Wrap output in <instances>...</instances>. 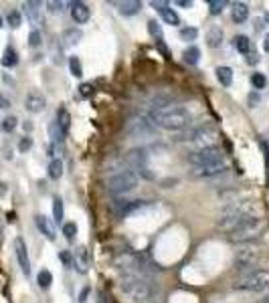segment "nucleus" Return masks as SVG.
Wrapping results in <instances>:
<instances>
[{"label":"nucleus","instance_id":"nucleus-1","mask_svg":"<svg viewBox=\"0 0 269 303\" xmlns=\"http://www.w3.org/2000/svg\"><path fill=\"white\" fill-rule=\"evenodd\" d=\"M150 122L164 128V130H168V132H182V130H186L190 126L193 115H190V111L186 107L168 103V105H160L158 109H152Z\"/></svg>","mask_w":269,"mask_h":303},{"label":"nucleus","instance_id":"nucleus-2","mask_svg":"<svg viewBox=\"0 0 269 303\" xmlns=\"http://www.w3.org/2000/svg\"><path fill=\"white\" fill-rule=\"evenodd\" d=\"M120 289L130 303H148L156 295V287L144 275H138V273H128L122 279Z\"/></svg>","mask_w":269,"mask_h":303},{"label":"nucleus","instance_id":"nucleus-3","mask_svg":"<svg viewBox=\"0 0 269 303\" xmlns=\"http://www.w3.org/2000/svg\"><path fill=\"white\" fill-rule=\"evenodd\" d=\"M253 210H255V204L253 202H233L219 216L217 227L221 231H225V233H233L241 225H245L249 218H253Z\"/></svg>","mask_w":269,"mask_h":303},{"label":"nucleus","instance_id":"nucleus-4","mask_svg":"<svg viewBox=\"0 0 269 303\" xmlns=\"http://www.w3.org/2000/svg\"><path fill=\"white\" fill-rule=\"evenodd\" d=\"M265 229H267V223L263 218H259V216H253L245 225H241L239 229H235L233 233H229L227 238L231 243H235V245H253V240L261 238V235L265 233Z\"/></svg>","mask_w":269,"mask_h":303},{"label":"nucleus","instance_id":"nucleus-5","mask_svg":"<svg viewBox=\"0 0 269 303\" xmlns=\"http://www.w3.org/2000/svg\"><path fill=\"white\" fill-rule=\"evenodd\" d=\"M269 287V271L255 269L251 273H245L233 283V289L239 291H263Z\"/></svg>","mask_w":269,"mask_h":303},{"label":"nucleus","instance_id":"nucleus-6","mask_svg":"<svg viewBox=\"0 0 269 303\" xmlns=\"http://www.w3.org/2000/svg\"><path fill=\"white\" fill-rule=\"evenodd\" d=\"M136 186H138V174L134 170H122L107 180V192L113 196L126 194V192L134 190Z\"/></svg>","mask_w":269,"mask_h":303},{"label":"nucleus","instance_id":"nucleus-7","mask_svg":"<svg viewBox=\"0 0 269 303\" xmlns=\"http://www.w3.org/2000/svg\"><path fill=\"white\" fill-rule=\"evenodd\" d=\"M263 261V249L261 247H255V245H249L245 249H241L235 255V269L237 271H255V267Z\"/></svg>","mask_w":269,"mask_h":303},{"label":"nucleus","instance_id":"nucleus-8","mask_svg":"<svg viewBox=\"0 0 269 303\" xmlns=\"http://www.w3.org/2000/svg\"><path fill=\"white\" fill-rule=\"evenodd\" d=\"M188 162L197 168V166H210V164H219L225 162V154L223 150L217 148H206V150H199V152H190L188 154Z\"/></svg>","mask_w":269,"mask_h":303},{"label":"nucleus","instance_id":"nucleus-9","mask_svg":"<svg viewBox=\"0 0 269 303\" xmlns=\"http://www.w3.org/2000/svg\"><path fill=\"white\" fill-rule=\"evenodd\" d=\"M217 142H219V132L215 128H197V134L190 139L193 144V152H199V150H206V148H217Z\"/></svg>","mask_w":269,"mask_h":303},{"label":"nucleus","instance_id":"nucleus-10","mask_svg":"<svg viewBox=\"0 0 269 303\" xmlns=\"http://www.w3.org/2000/svg\"><path fill=\"white\" fill-rule=\"evenodd\" d=\"M126 132L130 135H134V137H142V135H150L154 132V128H152V122L150 119H146V117H134V119H130L128 122V126H126Z\"/></svg>","mask_w":269,"mask_h":303},{"label":"nucleus","instance_id":"nucleus-11","mask_svg":"<svg viewBox=\"0 0 269 303\" xmlns=\"http://www.w3.org/2000/svg\"><path fill=\"white\" fill-rule=\"evenodd\" d=\"M14 253H16V261H18L21 271L29 277V275H31V259H29L27 243H25L23 238H16V240H14Z\"/></svg>","mask_w":269,"mask_h":303},{"label":"nucleus","instance_id":"nucleus-12","mask_svg":"<svg viewBox=\"0 0 269 303\" xmlns=\"http://www.w3.org/2000/svg\"><path fill=\"white\" fill-rule=\"evenodd\" d=\"M227 172V162H219V164H210V166H197L193 168V178H213Z\"/></svg>","mask_w":269,"mask_h":303},{"label":"nucleus","instance_id":"nucleus-13","mask_svg":"<svg viewBox=\"0 0 269 303\" xmlns=\"http://www.w3.org/2000/svg\"><path fill=\"white\" fill-rule=\"evenodd\" d=\"M25 107H27V111H31V113H41V111L47 107V99H45L43 93L31 91V93L27 95V99H25Z\"/></svg>","mask_w":269,"mask_h":303},{"label":"nucleus","instance_id":"nucleus-14","mask_svg":"<svg viewBox=\"0 0 269 303\" xmlns=\"http://www.w3.org/2000/svg\"><path fill=\"white\" fill-rule=\"evenodd\" d=\"M89 6L85 2H71V18L77 25H85L89 21Z\"/></svg>","mask_w":269,"mask_h":303},{"label":"nucleus","instance_id":"nucleus-15","mask_svg":"<svg viewBox=\"0 0 269 303\" xmlns=\"http://www.w3.org/2000/svg\"><path fill=\"white\" fill-rule=\"evenodd\" d=\"M73 269H77L79 273H87L89 269V253L85 247H79L73 253Z\"/></svg>","mask_w":269,"mask_h":303},{"label":"nucleus","instance_id":"nucleus-16","mask_svg":"<svg viewBox=\"0 0 269 303\" xmlns=\"http://www.w3.org/2000/svg\"><path fill=\"white\" fill-rule=\"evenodd\" d=\"M34 225H36V229L43 233V235L47 236L49 240H55V227H53V223H51V218H47V216H43V214H39V216H34Z\"/></svg>","mask_w":269,"mask_h":303},{"label":"nucleus","instance_id":"nucleus-17","mask_svg":"<svg viewBox=\"0 0 269 303\" xmlns=\"http://www.w3.org/2000/svg\"><path fill=\"white\" fill-rule=\"evenodd\" d=\"M126 160L134 166L136 170L138 168H146V162H148V154H146V150L144 148H136L132 150L128 156H126Z\"/></svg>","mask_w":269,"mask_h":303},{"label":"nucleus","instance_id":"nucleus-18","mask_svg":"<svg viewBox=\"0 0 269 303\" xmlns=\"http://www.w3.org/2000/svg\"><path fill=\"white\" fill-rule=\"evenodd\" d=\"M41 2H34V0H29V2H25L23 4V8H25V12H27V16H29V21L34 23V25H39L43 18H41Z\"/></svg>","mask_w":269,"mask_h":303},{"label":"nucleus","instance_id":"nucleus-19","mask_svg":"<svg viewBox=\"0 0 269 303\" xmlns=\"http://www.w3.org/2000/svg\"><path fill=\"white\" fill-rule=\"evenodd\" d=\"M231 16H233V21H235L237 25L245 23L249 18V6L245 2H235L233 4V10H231Z\"/></svg>","mask_w":269,"mask_h":303},{"label":"nucleus","instance_id":"nucleus-20","mask_svg":"<svg viewBox=\"0 0 269 303\" xmlns=\"http://www.w3.org/2000/svg\"><path fill=\"white\" fill-rule=\"evenodd\" d=\"M57 126H59L61 134H63V137H65V135L69 134V130H71V113H69L65 107L57 111Z\"/></svg>","mask_w":269,"mask_h":303},{"label":"nucleus","instance_id":"nucleus-21","mask_svg":"<svg viewBox=\"0 0 269 303\" xmlns=\"http://www.w3.org/2000/svg\"><path fill=\"white\" fill-rule=\"evenodd\" d=\"M81 36H83V33H81V29H67L65 33H63V36H61V41H63V47H73V45H77L79 41H81Z\"/></svg>","mask_w":269,"mask_h":303},{"label":"nucleus","instance_id":"nucleus-22","mask_svg":"<svg viewBox=\"0 0 269 303\" xmlns=\"http://www.w3.org/2000/svg\"><path fill=\"white\" fill-rule=\"evenodd\" d=\"M221 43H223V31H221V27H213L206 33V45L210 49H217V47H221Z\"/></svg>","mask_w":269,"mask_h":303},{"label":"nucleus","instance_id":"nucleus-23","mask_svg":"<svg viewBox=\"0 0 269 303\" xmlns=\"http://www.w3.org/2000/svg\"><path fill=\"white\" fill-rule=\"evenodd\" d=\"M140 8H142L140 0H124V2H120V12L126 14V16H132L136 12H140Z\"/></svg>","mask_w":269,"mask_h":303},{"label":"nucleus","instance_id":"nucleus-24","mask_svg":"<svg viewBox=\"0 0 269 303\" xmlns=\"http://www.w3.org/2000/svg\"><path fill=\"white\" fill-rule=\"evenodd\" d=\"M233 47H235L239 53H243V55H249L251 41H249V36H245V34H237L235 38H233Z\"/></svg>","mask_w":269,"mask_h":303},{"label":"nucleus","instance_id":"nucleus-25","mask_svg":"<svg viewBox=\"0 0 269 303\" xmlns=\"http://www.w3.org/2000/svg\"><path fill=\"white\" fill-rule=\"evenodd\" d=\"M217 79L223 87H229L233 83V69L231 67H219L217 69Z\"/></svg>","mask_w":269,"mask_h":303},{"label":"nucleus","instance_id":"nucleus-26","mask_svg":"<svg viewBox=\"0 0 269 303\" xmlns=\"http://www.w3.org/2000/svg\"><path fill=\"white\" fill-rule=\"evenodd\" d=\"M16 63H18L16 51H14L12 47H6V49H4V55H2V65H4V67H14Z\"/></svg>","mask_w":269,"mask_h":303},{"label":"nucleus","instance_id":"nucleus-27","mask_svg":"<svg viewBox=\"0 0 269 303\" xmlns=\"http://www.w3.org/2000/svg\"><path fill=\"white\" fill-rule=\"evenodd\" d=\"M182 59H184V63H188V65H197L199 59H201V51H199L197 47H188V49L182 53Z\"/></svg>","mask_w":269,"mask_h":303},{"label":"nucleus","instance_id":"nucleus-28","mask_svg":"<svg viewBox=\"0 0 269 303\" xmlns=\"http://www.w3.org/2000/svg\"><path fill=\"white\" fill-rule=\"evenodd\" d=\"M160 14H162V18H164V23L166 25H172V27H178L180 25V16L170 8V6H166V8H162L160 10Z\"/></svg>","mask_w":269,"mask_h":303},{"label":"nucleus","instance_id":"nucleus-29","mask_svg":"<svg viewBox=\"0 0 269 303\" xmlns=\"http://www.w3.org/2000/svg\"><path fill=\"white\" fill-rule=\"evenodd\" d=\"M63 176V162L61 160H51V164H49V178H53V180H59Z\"/></svg>","mask_w":269,"mask_h":303},{"label":"nucleus","instance_id":"nucleus-30","mask_svg":"<svg viewBox=\"0 0 269 303\" xmlns=\"http://www.w3.org/2000/svg\"><path fill=\"white\" fill-rule=\"evenodd\" d=\"M36 283H39L41 289H49L51 283H53V275H51V271H47V269L41 271V273L36 275Z\"/></svg>","mask_w":269,"mask_h":303},{"label":"nucleus","instance_id":"nucleus-31","mask_svg":"<svg viewBox=\"0 0 269 303\" xmlns=\"http://www.w3.org/2000/svg\"><path fill=\"white\" fill-rule=\"evenodd\" d=\"M63 216H65V210H63V200L59 196L53 198V218L57 223H63Z\"/></svg>","mask_w":269,"mask_h":303},{"label":"nucleus","instance_id":"nucleus-32","mask_svg":"<svg viewBox=\"0 0 269 303\" xmlns=\"http://www.w3.org/2000/svg\"><path fill=\"white\" fill-rule=\"evenodd\" d=\"M225 6H227V2H225V0H208V10H210V14H213V16L221 14V12L225 10Z\"/></svg>","mask_w":269,"mask_h":303},{"label":"nucleus","instance_id":"nucleus-33","mask_svg":"<svg viewBox=\"0 0 269 303\" xmlns=\"http://www.w3.org/2000/svg\"><path fill=\"white\" fill-rule=\"evenodd\" d=\"M251 85H253V89H265V85H267V79H265V75H261V73H253L251 75Z\"/></svg>","mask_w":269,"mask_h":303},{"label":"nucleus","instance_id":"nucleus-34","mask_svg":"<svg viewBox=\"0 0 269 303\" xmlns=\"http://www.w3.org/2000/svg\"><path fill=\"white\" fill-rule=\"evenodd\" d=\"M16 124H18V119H16L14 115H8V117H4V119H2V124H0V128H2V132H6V134H10V132H14V128H16Z\"/></svg>","mask_w":269,"mask_h":303},{"label":"nucleus","instance_id":"nucleus-35","mask_svg":"<svg viewBox=\"0 0 269 303\" xmlns=\"http://www.w3.org/2000/svg\"><path fill=\"white\" fill-rule=\"evenodd\" d=\"M6 21H8V25H10L12 29H18V27L23 25V16H21L18 10H10L8 16H6Z\"/></svg>","mask_w":269,"mask_h":303},{"label":"nucleus","instance_id":"nucleus-36","mask_svg":"<svg viewBox=\"0 0 269 303\" xmlns=\"http://www.w3.org/2000/svg\"><path fill=\"white\" fill-rule=\"evenodd\" d=\"M69 69H71V75H73V77H81V75H83L81 61H79L77 57H71V59H69Z\"/></svg>","mask_w":269,"mask_h":303},{"label":"nucleus","instance_id":"nucleus-37","mask_svg":"<svg viewBox=\"0 0 269 303\" xmlns=\"http://www.w3.org/2000/svg\"><path fill=\"white\" fill-rule=\"evenodd\" d=\"M199 36V31L195 29V27H184V29H180V38L182 41H195Z\"/></svg>","mask_w":269,"mask_h":303},{"label":"nucleus","instance_id":"nucleus-38","mask_svg":"<svg viewBox=\"0 0 269 303\" xmlns=\"http://www.w3.org/2000/svg\"><path fill=\"white\" fill-rule=\"evenodd\" d=\"M148 31L156 41H162V29H160V25L156 21H148Z\"/></svg>","mask_w":269,"mask_h":303},{"label":"nucleus","instance_id":"nucleus-39","mask_svg":"<svg viewBox=\"0 0 269 303\" xmlns=\"http://www.w3.org/2000/svg\"><path fill=\"white\" fill-rule=\"evenodd\" d=\"M63 235H65L67 240H73L75 235H77V225L75 223H65L63 225Z\"/></svg>","mask_w":269,"mask_h":303},{"label":"nucleus","instance_id":"nucleus-40","mask_svg":"<svg viewBox=\"0 0 269 303\" xmlns=\"http://www.w3.org/2000/svg\"><path fill=\"white\" fill-rule=\"evenodd\" d=\"M79 95H81L83 99L91 97V95H93V85H91V83H81V85H79Z\"/></svg>","mask_w":269,"mask_h":303},{"label":"nucleus","instance_id":"nucleus-41","mask_svg":"<svg viewBox=\"0 0 269 303\" xmlns=\"http://www.w3.org/2000/svg\"><path fill=\"white\" fill-rule=\"evenodd\" d=\"M59 259L63 261V265H65L67 269H73V253H71V251H61V253H59Z\"/></svg>","mask_w":269,"mask_h":303},{"label":"nucleus","instance_id":"nucleus-42","mask_svg":"<svg viewBox=\"0 0 269 303\" xmlns=\"http://www.w3.org/2000/svg\"><path fill=\"white\" fill-rule=\"evenodd\" d=\"M63 6H65V2H57V0H51V2H47V8H49V12H53V14H57V12H63Z\"/></svg>","mask_w":269,"mask_h":303},{"label":"nucleus","instance_id":"nucleus-43","mask_svg":"<svg viewBox=\"0 0 269 303\" xmlns=\"http://www.w3.org/2000/svg\"><path fill=\"white\" fill-rule=\"evenodd\" d=\"M31 146H33V139H31L29 135H25V137L18 142V150H21V152H27V150H31Z\"/></svg>","mask_w":269,"mask_h":303},{"label":"nucleus","instance_id":"nucleus-44","mask_svg":"<svg viewBox=\"0 0 269 303\" xmlns=\"http://www.w3.org/2000/svg\"><path fill=\"white\" fill-rule=\"evenodd\" d=\"M41 41H43V36H41L39 31H33V33L29 34V45H31V47H39Z\"/></svg>","mask_w":269,"mask_h":303},{"label":"nucleus","instance_id":"nucleus-45","mask_svg":"<svg viewBox=\"0 0 269 303\" xmlns=\"http://www.w3.org/2000/svg\"><path fill=\"white\" fill-rule=\"evenodd\" d=\"M261 148H263V154H265V172H267V184H269V146L263 142Z\"/></svg>","mask_w":269,"mask_h":303},{"label":"nucleus","instance_id":"nucleus-46","mask_svg":"<svg viewBox=\"0 0 269 303\" xmlns=\"http://www.w3.org/2000/svg\"><path fill=\"white\" fill-rule=\"evenodd\" d=\"M8 107H10V99L4 93H0V109H8Z\"/></svg>","mask_w":269,"mask_h":303},{"label":"nucleus","instance_id":"nucleus-47","mask_svg":"<svg viewBox=\"0 0 269 303\" xmlns=\"http://www.w3.org/2000/svg\"><path fill=\"white\" fill-rule=\"evenodd\" d=\"M89 291H91V289H89V287H85V289L79 293V301H81V303L87 301V297H89Z\"/></svg>","mask_w":269,"mask_h":303},{"label":"nucleus","instance_id":"nucleus-48","mask_svg":"<svg viewBox=\"0 0 269 303\" xmlns=\"http://www.w3.org/2000/svg\"><path fill=\"white\" fill-rule=\"evenodd\" d=\"M257 61H259V59H257V55H255V53H249V55H247V63H249V65H255Z\"/></svg>","mask_w":269,"mask_h":303},{"label":"nucleus","instance_id":"nucleus-49","mask_svg":"<svg viewBox=\"0 0 269 303\" xmlns=\"http://www.w3.org/2000/svg\"><path fill=\"white\" fill-rule=\"evenodd\" d=\"M176 4H178V6H186V8H190V6H193V2H190V0H176Z\"/></svg>","mask_w":269,"mask_h":303},{"label":"nucleus","instance_id":"nucleus-50","mask_svg":"<svg viewBox=\"0 0 269 303\" xmlns=\"http://www.w3.org/2000/svg\"><path fill=\"white\" fill-rule=\"evenodd\" d=\"M249 103H251V107H253V103H259V97L251 93V95H249Z\"/></svg>","mask_w":269,"mask_h":303},{"label":"nucleus","instance_id":"nucleus-51","mask_svg":"<svg viewBox=\"0 0 269 303\" xmlns=\"http://www.w3.org/2000/svg\"><path fill=\"white\" fill-rule=\"evenodd\" d=\"M263 51H265V53H269V34L265 36V38H263Z\"/></svg>","mask_w":269,"mask_h":303},{"label":"nucleus","instance_id":"nucleus-52","mask_svg":"<svg viewBox=\"0 0 269 303\" xmlns=\"http://www.w3.org/2000/svg\"><path fill=\"white\" fill-rule=\"evenodd\" d=\"M4 194H6V184L0 182V196H4Z\"/></svg>","mask_w":269,"mask_h":303},{"label":"nucleus","instance_id":"nucleus-53","mask_svg":"<svg viewBox=\"0 0 269 303\" xmlns=\"http://www.w3.org/2000/svg\"><path fill=\"white\" fill-rule=\"evenodd\" d=\"M257 303H269V297H263V299H259Z\"/></svg>","mask_w":269,"mask_h":303},{"label":"nucleus","instance_id":"nucleus-54","mask_svg":"<svg viewBox=\"0 0 269 303\" xmlns=\"http://www.w3.org/2000/svg\"><path fill=\"white\" fill-rule=\"evenodd\" d=\"M0 29H2V16H0Z\"/></svg>","mask_w":269,"mask_h":303},{"label":"nucleus","instance_id":"nucleus-55","mask_svg":"<svg viewBox=\"0 0 269 303\" xmlns=\"http://www.w3.org/2000/svg\"><path fill=\"white\" fill-rule=\"evenodd\" d=\"M267 21H269V14H267Z\"/></svg>","mask_w":269,"mask_h":303},{"label":"nucleus","instance_id":"nucleus-56","mask_svg":"<svg viewBox=\"0 0 269 303\" xmlns=\"http://www.w3.org/2000/svg\"><path fill=\"white\" fill-rule=\"evenodd\" d=\"M0 130H2V128H0Z\"/></svg>","mask_w":269,"mask_h":303}]
</instances>
